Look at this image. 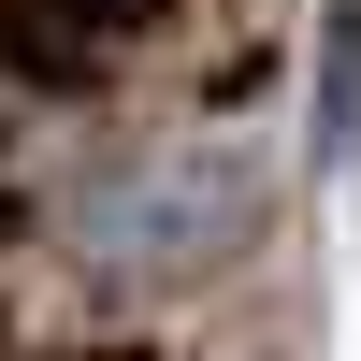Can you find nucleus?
I'll return each mask as SVG.
<instances>
[{
  "mask_svg": "<svg viewBox=\"0 0 361 361\" xmlns=\"http://www.w3.org/2000/svg\"><path fill=\"white\" fill-rule=\"evenodd\" d=\"M246 231H260V173L217 159V145H145V159L87 173V188L58 202V246L102 289H188V275H217Z\"/></svg>",
  "mask_w": 361,
  "mask_h": 361,
  "instance_id": "nucleus-1",
  "label": "nucleus"
}]
</instances>
